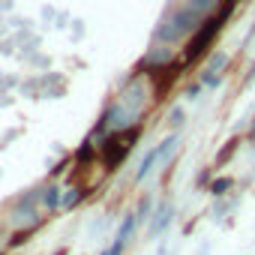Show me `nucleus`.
Here are the masks:
<instances>
[{
    "mask_svg": "<svg viewBox=\"0 0 255 255\" xmlns=\"http://www.w3.org/2000/svg\"><path fill=\"white\" fill-rule=\"evenodd\" d=\"M171 147H174V138H168L165 144H159L156 150H150V153H147V159H144V162H141V168H138V177H144V174L153 168V162H159L162 156H168V153H171Z\"/></svg>",
    "mask_w": 255,
    "mask_h": 255,
    "instance_id": "nucleus-2",
    "label": "nucleus"
},
{
    "mask_svg": "<svg viewBox=\"0 0 255 255\" xmlns=\"http://www.w3.org/2000/svg\"><path fill=\"white\" fill-rule=\"evenodd\" d=\"M225 60H228L225 54H216V57H213V63H210V69H207V75H204L207 84H216V81H219V66H222Z\"/></svg>",
    "mask_w": 255,
    "mask_h": 255,
    "instance_id": "nucleus-3",
    "label": "nucleus"
},
{
    "mask_svg": "<svg viewBox=\"0 0 255 255\" xmlns=\"http://www.w3.org/2000/svg\"><path fill=\"white\" fill-rule=\"evenodd\" d=\"M228 186H231V180H216V183H213V195H222Z\"/></svg>",
    "mask_w": 255,
    "mask_h": 255,
    "instance_id": "nucleus-4",
    "label": "nucleus"
},
{
    "mask_svg": "<svg viewBox=\"0 0 255 255\" xmlns=\"http://www.w3.org/2000/svg\"><path fill=\"white\" fill-rule=\"evenodd\" d=\"M57 201H60V192H57V189H48V195H45V204H51V207H54Z\"/></svg>",
    "mask_w": 255,
    "mask_h": 255,
    "instance_id": "nucleus-5",
    "label": "nucleus"
},
{
    "mask_svg": "<svg viewBox=\"0 0 255 255\" xmlns=\"http://www.w3.org/2000/svg\"><path fill=\"white\" fill-rule=\"evenodd\" d=\"M216 6V0H189V3L174 15V18H168V24L159 30V39H180L183 33H189V30H195L198 24H204V15L210 12Z\"/></svg>",
    "mask_w": 255,
    "mask_h": 255,
    "instance_id": "nucleus-1",
    "label": "nucleus"
}]
</instances>
